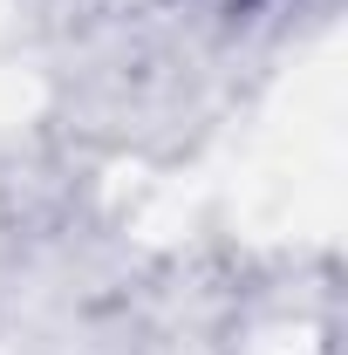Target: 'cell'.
<instances>
[{
    "mask_svg": "<svg viewBox=\"0 0 348 355\" xmlns=\"http://www.w3.org/2000/svg\"><path fill=\"white\" fill-rule=\"evenodd\" d=\"M232 7H253V0H232Z\"/></svg>",
    "mask_w": 348,
    "mask_h": 355,
    "instance_id": "1",
    "label": "cell"
}]
</instances>
